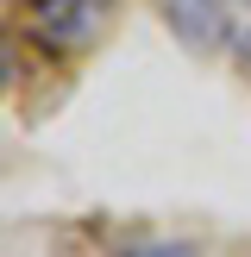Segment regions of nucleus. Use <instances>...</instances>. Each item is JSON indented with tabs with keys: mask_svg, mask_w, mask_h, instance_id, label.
<instances>
[{
	"mask_svg": "<svg viewBox=\"0 0 251 257\" xmlns=\"http://www.w3.org/2000/svg\"><path fill=\"white\" fill-rule=\"evenodd\" d=\"M163 19L188 50H220L232 44V0H163Z\"/></svg>",
	"mask_w": 251,
	"mask_h": 257,
	"instance_id": "nucleus-2",
	"label": "nucleus"
},
{
	"mask_svg": "<svg viewBox=\"0 0 251 257\" xmlns=\"http://www.w3.org/2000/svg\"><path fill=\"white\" fill-rule=\"evenodd\" d=\"M113 13V0H32L25 7V32L44 50H82L88 38L100 32V19Z\"/></svg>",
	"mask_w": 251,
	"mask_h": 257,
	"instance_id": "nucleus-1",
	"label": "nucleus"
},
{
	"mask_svg": "<svg viewBox=\"0 0 251 257\" xmlns=\"http://www.w3.org/2000/svg\"><path fill=\"white\" fill-rule=\"evenodd\" d=\"M226 50H232V69H238V75L251 82V25H238V32H232V44H226Z\"/></svg>",
	"mask_w": 251,
	"mask_h": 257,
	"instance_id": "nucleus-3",
	"label": "nucleus"
}]
</instances>
